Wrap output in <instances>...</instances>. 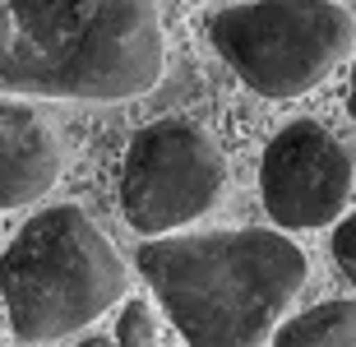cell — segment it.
<instances>
[{
    "instance_id": "6da1fadb",
    "label": "cell",
    "mask_w": 356,
    "mask_h": 347,
    "mask_svg": "<svg viewBox=\"0 0 356 347\" xmlns=\"http://www.w3.org/2000/svg\"><path fill=\"white\" fill-rule=\"evenodd\" d=\"M167 65L153 0H0V93L125 102Z\"/></svg>"
},
{
    "instance_id": "7a4b0ae2",
    "label": "cell",
    "mask_w": 356,
    "mask_h": 347,
    "mask_svg": "<svg viewBox=\"0 0 356 347\" xmlns=\"http://www.w3.org/2000/svg\"><path fill=\"white\" fill-rule=\"evenodd\" d=\"M134 259L190 347H264L310 278L305 250L268 227L167 232Z\"/></svg>"
},
{
    "instance_id": "3957f363",
    "label": "cell",
    "mask_w": 356,
    "mask_h": 347,
    "mask_svg": "<svg viewBox=\"0 0 356 347\" xmlns=\"http://www.w3.org/2000/svg\"><path fill=\"white\" fill-rule=\"evenodd\" d=\"M130 273L106 232L74 204L42 209L0 250V296L24 343L83 334L125 301Z\"/></svg>"
},
{
    "instance_id": "277c9868",
    "label": "cell",
    "mask_w": 356,
    "mask_h": 347,
    "mask_svg": "<svg viewBox=\"0 0 356 347\" xmlns=\"http://www.w3.org/2000/svg\"><path fill=\"white\" fill-rule=\"evenodd\" d=\"M209 42L245 88L287 102L352 56L356 24L338 0H245L213 14Z\"/></svg>"
},
{
    "instance_id": "5b68a950",
    "label": "cell",
    "mask_w": 356,
    "mask_h": 347,
    "mask_svg": "<svg viewBox=\"0 0 356 347\" xmlns=\"http://www.w3.org/2000/svg\"><path fill=\"white\" fill-rule=\"evenodd\" d=\"M227 158L195 120H153L130 139L120 167V209L139 236H167L218 209Z\"/></svg>"
},
{
    "instance_id": "8992f818",
    "label": "cell",
    "mask_w": 356,
    "mask_h": 347,
    "mask_svg": "<svg viewBox=\"0 0 356 347\" xmlns=\"http://www.w3.org/2000/svg\"><path fill=\"white\" fill-rule=\"evenodd\" d=\"M352 153L319 120H291L268 139L259 162V195L282 232H315L338 223L352 195Z\"/></svg>"
},
{
    "instance_id": "52a82bcc",
    "label": "cell",
    "mask_w": 356,
    "mask_h": 347,
    "mask_svg": "<svg viewBox=\"0 0 356 347\" xmlns=\"http://www.w3.org/2000/svg\"><path fill=\"white\" fill-rule=\"evenodd\" d=\"M60 134L38 107L0 93V209H24L60 181Z\"/></svg>"
},
{
    "instance_id": "ba28073f",
    "label": "cell",
    "mask_w": 356,
    "mask_h": 347,
    "mask_svg": "<svg viewBox=\"0 0 356 347\" xmlns=\"http://www.w3.org/2000/svg\"><path fill=\"white\" fill-rule=\"evenodd\" d=\"M273 347H356V301H324L282 320Z\"/></svg>"
},
{
    "instance_id": "9c48e42d",
    "label": "cell",
    "mask_w": 356,
    "mask_h": 347,
    "mask_svg": "<svg viewBox=\"0 0 356 347\" xmlns=\"http://www.w3.org/2000/svg\"><path fill=\"white\" fill-rule=\"evenodd\" d=\"M116 347H158V320H153L148 301H130V306L120 310Z\"/></svg>"
},
{
    "instance_id": "30bf717a",
    "label": "cell",
    "mask_w": 356,
    "mask_h": 347,
    "mask_svg": "<svg viewBox=\"0 0 356 347\" xmlns=\"http://www.w3.org/2000/svg\"><path fill=\"white\" fill-rule=\"evenodd\" d=\"M333 259L343 268V278L356 287V213H347V223H338L333 232Z\"/></svg>"
},
{
    "instance_id": "8fae6325",
    "label": "cell",
    "mask_w": 356,
    "mask_h": 347,
    "mask_svg": "<svg viewBox=\"0 0 356 347\" xmlns=\"http://www.w3.org/2000/svg\"><path fill=\"white\" fill-rule=\"evenodd\" d=\"M347 111H352V120H356V65H352V79H347Z\"/></svg>"
},
{
    "instance_id": "7c38bea8",
    "label": "cell",
    "mask_w": 356,
    "mask_h": 347,
    "mask_svg": "<svg viewBox=\"0 0 356 347\" xmlns=\"http://www.w3.org/2000/svg\"><path fill=\"white\" fill-rule=\"evenodd\" d=\"M74 347H116L111 338H83V343H74Z\"/></svg>"
}]
</instances>
